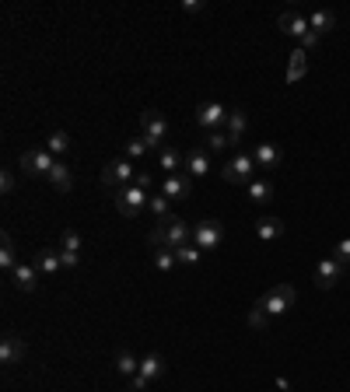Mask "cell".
Listing matches in <instances>:
<instances>
[{"label":"cell","instance_id":"74e56055","mask_svg":"<svg viewBox=\"0 0 350 392\" xmlns=\"http://www.w3.org/2000/svg\"><path fill=\"white\" fill-rule=\"evenodd\" d=\"M0 189H4V196H11V193H14V172H7V168H4V175H0Z\"/></svg>","mask_w":350,"mask_h":392},{"label":"cell","instance_id":"f546056e","mask_svg":"<svg viewBox=\"0 0 350 392\" xmlns=\"http://www.w3.org/2000/svg\"><path fill=\"white\" fill-rule=\"evenodd\" d=\"M200 256H203V252H200L193 242H186V245H179V249H175V259H179V267H196V263H200Z\"/></svg>","mask_w":350,"mask_h":392},{"label":"cell","instance_id":"cb8c5ba5","mask_svg":"<svg viewBox=\"0 0 350 392\" xmlns=\"http://www.w3.org/2000/svg\"><path fill=\"white\" fill-rule=\"evenodd\" d=\"M305 70H308V53L298 46V50L291 53V63H288V81H291V84H294V81H301V77H305Z\"/></svg>","mask_w":350,"mask_h":392},{"label":"cell","instance_id":"9c48e42d","mask_svg":"<svg viewBox=\"0 0 350 392\" xmlns=\"http://www.w3.org/2000/svg\"><path fill=\"white\" fill-rule=\"evenodd\" d=\"M347 274V267L340 263V259H333V256H326L319 267H315V287L319 291H329V287H337L340 280Z\"/></svg>","mask_w":350,"mask_h":392},{"label":"cell","instance_id":"8fae6325","mask_svg":"<svg viewBox=\"0 0 350 392\" xmlns=\"http://www.w3.org/2000/svg\"><path fill=\"white\" fill-rule=\"evenodd\" d=\"M210 151L207 147H189L186 151V158H182V168H186V175L189 179H203V175H210Z\"/></svg>","mask_w":350,"mask_h":392},{"label":"cell","instance_id":"52a82bcc","mask_svg":"<svg viewBox=\"0 0 350 392\" xmlns=\"http://www.w3.org/2000/svg\"><path fill=\"white\" fill-rule=\"evenodd\" d=\"M18 165H21L25 175H46V179H50V172H53V165H57V158H53L46 147H32V151L21 155Z\"/></svg>","mask_w":350,"mask_h":392},{"label":"cell","instance_id":"4fadbf2b","mask_svg":"<svg viewBox=\"0 0 350 392\" xmlns=\"http://www.w3.org/2000/svg\"><path fill=\"white\" fill-rule=\"evenodd\" d=\"M252 158H256V168H259V172H273V168L284 162V151H281L277 144L263 140V144H256V147H252Z\"/></svg>","mask_w":350,"mask_h":392},{"label":"cell","instance_id":"5b68a950","mask_svg":"<svg viewBox=\"0 0 350 392\" xmlns=\"http://www.w3.org/2000/svg\"><path fill=\"white\" fill-rule=\"evenodd\" d=\"M259 305H263V312H266L270 319L288 315V312L294 308V287L291 284H273V287L259 298Z\"/></svg>","mask_w":350,"mask_h":392},{"label":"cell","instance_id":"9a60e30c","mask_svg":"<svg viewBox=\"0 0 350 392\" xmlns=\"http://www.w3.org/2000/svg\"><path fill=\"white\" fill-rule=\"evenodd\" d=\"M25 340L21 336H14V333H7L4 340H0V364H21V357H25Z\"/></svg>","mask_w":350,"mask_h":392},{"label":"cell","instance_id":"60d3db41","mask_svg":"<svg viewBox=\"0 0 350 392\" xmlns=\"http://www.w3.org/2000/svg\"><path fill=\"white\" fill-rule=\"evenodd\" d=\"M319 39H322V35H315V32H308V35L301 39V50H305V53H308V50H315V46H319Z\"/></svg>","mask_w":350,"mask_h":392},{"label":"cell","instance_id":"277c9868","mask_svg":"<svg viewBox=\"0 0 350 392\" xmlns=\"http://www.w3.org/2000/svg\"><path fill=\"white\" fill-rule=\"evenodd\" d=\"M133 179H137V168H133L130 158H113V162H106V168H102V186L109 193H119L123 186H133Z\"/></svg>","mask_w":350,"mask_h":392},{"label":"cell","instance_id":"b9f144b4","mask_svg":"<svg viewBox=\"0 0 350 392\" xmlns=\"http://www.w3.org/2000/svg\"><path fill=\"white\" fill-rule=\"evenodd\" d=\"M133 186H140V189L147 193V189H151V175H147V172H137V179H133Z\"/></svg>","mask_w":350,"mask_h":392},{"label":"cell","instance_id":"1f68e13d","mask_svg":"<svg viewBox=\"0 0 350 392\" xmlns=\"http://www.w3.org/2000/svg\"><path fill=\"white\" fill-rule=\"evenodd\" d=\"M147 151H151V144H147L144 137H133V140L126 144V158H130V162H140V158H147Z\"/></svg>","mask_w":350,"mask_h":392},{"label":"cell","instance_id":"836d02e7","mask_svg":"<svg viewBox=\"0 0 350 392\" xmlns=\"http://www.w3.org/2000/svg\"><path fill=\"white\" fill-rule=\"evenodd\" d=\"M60 252H74V256H81V235H77V231H63V238H60Z\"/></svg>","mask_w":350,"mask_h":392},{"label":"cell","instance_id":"e0dca14e","mask_svg":"<svg viewBox=\"0 0 350 392\" xmlns=\"http://www.w3.org/2000/svg\"><path fill=\"white\" fill-rule=\"evenodd\" d=\"M11 277H14V287L25 291V294H32V291L39 287V270H35V263H18V267L11 270Z\"/></svg>","mask_w":350,"mask_h":392},{"label":"cell","instance_id":"7c38bea8","mask_svg":"<svg viewBox=\"0 0 350 392\" xmlns=\"http://www.w3.org/2000/svg\"><path fill=\"white\" fill-rule=\"evenodd\" d=\"M277 28L284 32V35H291V39H305L312 28H308V14H301V11H284L281 18H277Z\"/></svg>","mask_w":350,"mask_h":392},{"label":"cell","instance_id":"7402d4cb","mask_svg":"<svg viewBox=\"0 0 350 392\" xmlns=\"http://www.w3.org/2000/svg\"><path fill=\"white\" fill-rule=\"evenodd\" d=\"M256 235H259V242H273V238L284 235V221L281 218H259L256 221Z\"/></svg>","mask_w":350,"mask_h":392},{"label":"cell","instance_id":"5bb4252c","mask_svg":"<svg viewBox=\"0 0 350 392\" xmlns=\"http://www.w3.org/2000/svg\"><path fill=\"white\" fill-rule=\"evenodd\" d=\"M189 193H193V179H189L186 172L165 175V182H162V196H169V200H189Z\"/></svg>","mask_w":350,"mask_h":392},{"label":"cell","instance_id":"ab89813d","mask_svg":"<svg viewBox=\"0 0 350 392\" xmlns=\"http://www.w3.org/2000/svg\"><path fill=\"white\" fill-rule=\"evenodd\" d=\"M182 11H186V14H200V11H203V0H182Z\"/></svg>","mask_w":350,"mask_h":392},{"label":"cell","instance_id":"ffe728a7","mask_svg":"<svg viewBox=\"0 0 350 392\" xmlns=\"http://www.w3.org/2000/svg\"><path fill=\"white\" fill-rule=\"evenodd\" d=\"M245 126H249V116H245V109H228V123H225V130H228V137L235 140V147L242 144Z\"/></svg>","mask_w":350,"mask_h":392},{"label":"cell","instance_id":"d6a6232c","mask_svg":"<svg viewBox=\"0 0 350 392\" xmlns=\"http://www.w3.org/2000/svg\"><path fill=\"white\" fill-rule=\"evenodd\" d=\"M169 203H172V200H169V196H162V193H158V196H151V203H147V211H151V214H154V218H158V221H165V218H169V214H172V207H169Z\"/></svg>","mask_w":350,"mask_h":392},{"label":"cell","instance_id":"ba28073f","mask_svg":"<svg viewBox=\"0 0 350 392\" xmlns=\"http://www.w3.org/2000/svg\"><path fill=\"white\" fill-rule=\"evenodd\" d=\"M221 238H225V228H221V221H200V224H193V245H196L200 252L218 249V245H221Z\"/></svg>","mask_w":350,"mask_h":392},{"label":"cell","instance_id":"f35d334b","mask_svg":"<svg viewBox=\"0 0 350 392\" xmlns=\"http://www.w3.org/2000/svg\"><path fill=\"white\" fill-rule=\"evenodd\" d=\"M60 259H63V270H77V263H81V256H74V252H60Z\"/></svg>","mask_w":350,"mask_h":392},{"label":"cell","instance_id":"d590c367","mask_svg":"<svg viewBox=\"0 0 350 392\" xmlns=\"http://www.w3.org/2000/svg\"><path fill=\"white\" fill-rule=\"evenodd\" d=\"M329 256H333V259H340L344 267H350V238H344V242H340V245H337Z\"/></svg>","mask_w":350,"mask_h":392},{"label":"cell","instance_id":"3957f363","mask_svg":"<svg viewBox=\"0 0 350 392\" xmlns=\"http://www.w3.org/2000/svg\"><path fill=\"white\" fill-rule=\"evenodd\" d=\"M256 158L252 155H245V151H235L232 158L225 162V168H221V179L225 182H232V186H249L252 179H256Z\"/></svg>","mask_w":350,"mask_h":392},{"label":"cell","instance_id":"30bf717a","mask_svg":"<svg viewBox=\"0 0 350 392\" xmlns=\"http://www.w3.org/2000/svg\"><path fill=\"white\" fill-rule=\"evenodd\" d=\"M196 123H200L207 133L225 130V123H228V109H225L221 102H203V106L196 109Z\"/></svg>","mask_w":350,"mask_h":392},{"label":"cell","instance_id":"484cf974","mask_svg":"<svg viewBox=\"0 0 350 392\" xmlns=\"http://www.w3.org/2000/svg\"><path fill=\"white\" fill-rule=\"evenodd\" d=\"M140 375H144V379H151V382H154V379H162V375H165V361H162L158 354L140 357Z\"/></svg>","mask_w":350,"mask_h":392},{"label":"cell","instance_id":"7a4b0ae2","mask_svg":"<svg viewBox=\"0 0 350 392\" xmlns=\"http://www.w3.org/2000/svg\"><path fill=\"white\" fill-rule=\"evenodd\" d=\"M113 203H116V211L126 218V221H137V218H144V214H147L151 196H147L140 186H123L119 193H113Z\"/></svg>","mask_w":350,"mask_h":392},{"label":"cell","instance_id":"8d00e7d4","mask_svg":"<svg viewBox=\"0 0 350 392\" xmlns=\"http://www.w3.org/2000/svg\"><path fill=\"white\" fill-rule=\"evenodd\" d=\"M130 389H133V392H147V389H151V379H144V375L137 371V375L130 379Z\"/></svg>","mask_w":350,"mask_h":392},{"label":"cell","instance_id":"4dcf8cb0","mask_svg":"<svg viewBox=\"0 0 350 392\" xmlns=\"http://www.w3.org/2000/svg\"><path fill=\"white\" fill-rule=\"evenodd\" d=\"M175 267H179V259H175L172 249H154V270H162V274H172Z\"/></svg>","mask_w":350,"mask_h":392},{"label":"cell","instance_id":"2e32d148","mask_svg":"<svg viewBox=\"0 0 350 392\" xmlns=\"http://www.w3.org/2000/svg\"><path fill=\"white\" fill-rule=\"evenodd\" d=\"M32 263H35V270H39L43 277H57L60 270H63L60 249H39V252L32 256Z\"/></svg>","mask_w":350,"mask_h":392},{"label":"cell","instance_id":"d6986e66","mask_svg":"<svg viewBox=\"0 0 350 392\" xmlns=\"http://www.w3.org/2000/svg\"><path fill=\"white\" fill-rule=\"evenodd\" d=\"M182 158H186L182 151H175V147L165 144V147L158 151V168H162L165 175H179V172H182Z\"/></svg>","mask_w":350,"mask_h":392},{"label":"cell","instance_id":"6da1fadb","mask_svg":"<svg viewBox=\"0 0 350 392\" xmlns=\"http://www.w3.org/2000/svg\"><path fill=\"white\" fill-rule=\"evenodd\" d=\"M147 242L154 245V249H179V245H186V242H193V228L182 221V218H175L169 214L165 221H158L151 228V235H147Z\"/></svg>","mask_w":350,"mask_h":392},{"label":"cell","instance_id":"603a6c76","mask_svg":"<svg viewBox=\"0 0 350 392\" xmlns=\"http://www.w3.org/2000/svg\"><path fill=\"white\" fill-rule=\"evenodd\" d=\"M333 25H337V14H333V11H312V14H308V28H312L315 35L333 32Z\"/></svg>","mask_w":350,"mask_h":392},{"label":"cell","instance_id":"7bdbcfd3","mask_svg":"<svg viewBox=\"0 0 350 392\" xmlns=\"http://www.w3.org/2000/svg\"><path fill=\"white\" fill-rule=\"evenodd\" d=\"M126 392H133V389H126Z\"/></svg>","mask_w":350,"mask_h":392},{"label":"cell","instance_id":"e575fe53","mask_svg":"<svg viewBox=\"0 0 350 392\" xmlns=\"http://www.w3.org/2000/svg\"><path fill=\"white\" fill-rule=\"evenodd\" d=\"M266 319H270V315H266V312H263V305L256 301V305L249 308V326H252L256 333H263V330H266Z\"/></svg>","mask_w":350,"mask_h":392},{"label":"cell","instance_id":"83f0119b","mask_svg":"<svg viewBox=\"0 0 350 392\" xmlns=\"http://www.w3.org/2000/svg\"><path fill=\"white\" fill-rule=\"evenodd\" d=\"M0 267H4V270H14V267H18V249H14V242H11L7 231H4V238H0Z\"/></svg>","mask_w":350,"mask_h":392},{"label":"cell","instance_id":"d4e9b609","mask_svg":"<svg viewBox=\"0 0 350 392\" xmlns=\"http://www.w3.org/2000/svg\"><path fill=\"white\" fill-rule=\"evenodd\" d=\"M46 151H50L57 162H63V155L70 151V137H67V130H53V133H50V144H46Z\"/></svg>","mask_w":350,"mask_h":392},{"label":"cell","instance_id":"44dd1931","mask_svg":"<svg viewBox=\"0 0 350 392\" xmlns=\"http://www.w3.org/2000/svg\"><path fill=\"white\" fill-rule=\"evenodd\" d=\"M210 155H225V151H238L235 147V140L228 137V130H214V133H207V144H203Z\"/></svg>","mask_w":350,"mask_h":392},{"label":"cell","instance_id":"f1b7e54d","mask_svg":"<svg viewBox=\"0 0 350 392\" xmlns=\"http://www.w3.org/2000/svg\"><path fill=\"white\" fill-rule=\"evenodd\" d=\"M116 371L123 375V379H133V375L140 371V361H137L130 350H119L116 354Z\"/></svg>","mask_w":350,"mask_h":392},{"label":"cell","instance_id":"ac0fdd59","mask_svg":"<svg viewBox=\"0 0 350 392\" xmlns=\"http://www.w3.org/2000/svg\"><path fill=\"white\" fill-rule=\"evenodd\" d=\"M245 196H249L252 203H270V200H273V179H252V182L245 186Z\"/></svg>","mask_w":350,"mask_h":392},{"label":"cell","instance_id":"8992f818","mask_svg":"<svg viewBox=\"0 0 350 392\" xmlns=\"http://www.w3.org/2000/svg\"><path fill=\"white\" fill-rule=\"evenodd\" d=\"M140 137L151 144V151H162L165 144V137H169V123H165V116L158 109H144L140 112Z\"/></svg>","mask_w":350,"mask_h":392},{"label":"cell","instance_id":"4316f807","mask_svg":"<svg viewBox=\"0 0 350 392\" xmlns=\"http://www.w3.org/2000/svg\"><path fill=\"white\" fill-rule=\"evenodd\" d=\"M50 182L57 186L60 193H67V189L74 186V175H70V165H67V162H57V165H53V172H50Z\"/></svg>","mask_w":350,"mask_h":392}]
</instances>
